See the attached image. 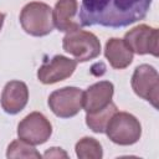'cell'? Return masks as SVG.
I'll list each match as a JSON object with an SVG mask.
<instances>
[{"label": "cell", "mask_w": 159, "mask_h": 159, "mask_svg": "<svg viewBox=\"0 0 159 159\" xmlns=\"http://www.w3.org/2000/svg\"><path fill=\"white\" fill-rule=\"evenodd\" d=\"M117 111H118L117 106L113 102H111L106 108H103L96 113H87L86 114V124L94 133H103L108 120Z\"/></svg>", "instance_id": "cell-14"}, {"label": "cell", "mask_w": 159, "mask_h": 159, "mask_svg": "<svg viewBox=\"0 0 159 159\" xmlns=\"http://www.w3.org/2000/svg\"><path fill=\"white\" fill-rule=\"evenodd\" d=\"M132 88L137 96L150 102L154 108H158L159 96V75L150 65L138 66L132 76Z\"/></svg>", "instance_id": "cell-5"}, {"label": "cell", "mask_w": 159, "mask_h": 159, "mask_svg": "<svg viewBox=\"0 0 159 159\" xmlns=\"http://www.w3.org/2000/svg\"><path fill=\"white\" fill-rule=\"evenodd\" d=\"M104 56L113 68L123 70L128 67L133 61V52L127 46L124 40L113 37L106 43Z\"/></svg>", "instance_id": "cell-13"}, {"label": "cell", "mask_w": 159, "mask_h": 159, "mask_svg": "<svg viewBox=\"0 0 159 159\" xmlns=\"http://www.w3.org/2000/svg\"><path fill=\"white\" fill-rule=\"evenodd\" d=\"M6 157L7 158H30V159L35 158V159H39L42 155L36 150V148L32 144L19 138L9 144Z\"/></svg>", "instance_id": "cell-16"}, {"label": "cell", "mask_w": 159, "mask_h": 159, "mask_svg": "<svg viewBox=\"0 0 159 159\" xmlns=\"http://www.w3.org/2000/svg\"><path fill=\"white\" fill-rule=\"evenodd\" d=\"M104 132L113 143L119 145H132L139 140L142 127L133 114L117 111L108 120Z\"/></svg>", "instance_id": "cell-3"}, {"label": "cell", "mask_w": 159, "mask_h": 159, "mask_svg": "<svg viewBox=\"0 0 159 159\" xmlns=\"http://www.w3.org/2000/svg\"><path fill=\"white\" fill-rule=\"evenodd\" d=\"M77 0H58L52 10L53 25L58 31H71L80 27V24L73 20L77 12Z\"/></svg>", "instance_id": "cell-12"}, {"label": "cell", "mask_w": 159, "mask_h": 159, "mask_svg": "<svg viewBox=\"0 0 159 159\" xmlns=\"http://www.w3.org/2000/svg\"><path fill=\"white\" fill-rule=\"evenodd\" d=\"M152 0H82L78 20L82 26L119 29L143 20Z\"/></svg>", "instance_id": "cell-1"}, {"label": "cell", "mask_w": 159, "mask_h": 159, "mask_svg": "<svg viewBox=\"0 0 159 159\" xmlns=\"http://www.w3.org/2000/svg\"><path fill=\"white\" fill-rule=\"evenodd\" d=\"M83 91L77 87H63L48 97V107L60 118H70L82 109Z\"/></svg>", "instance_id": "cell-6"}, {"label": "cell", "mask_w": 159, "mask_h": 159, "mask_svg": "<svg viewBox=\"0 0 159 159\" xmlns=\"http://www.w3.org/2000/svg\"><path fill=\"white\" fill-rule=\"evenodd\" d=\"M114 92V86L109 81H101L89 86L83 92L82 107L86 113H96L106 108L111 102Z\"/></svg>", "instance_id": "cell-10"}, {"label": "cell", "mask_w": 159, "mask_h": 159, "mask_svg": "<svg viewBox=\"0 0 159 159\" xmlns=\"http://www.w3.org/2000/svg\"><path fill=\"white\" fill-rule=\"evenodd\" d=\"M62 46L63 50L72 55L78 62L93 60L101 53V42L98 37L80 27L67 31L63 37Z\"/></svg>", "instance_id": "cell-2"}, {"label": "cell", "mask_w": 159, "mask_h": 159, "mask_svg": "<svg viewBox=\"0 0 159 159\" xmlns=\"http://www.w3.org/2000/svg\"><path fill=\"white\" fill-rule=\"evenodd\" d=\"M4 20H5V15L2 12H0V30L2 27V24H4Z\"/></svg>", "instance_id": "cell-18"}, {"label": "cell", "mask_w": 159, "mask_h": 159, "mask_svg": "<svg viewBox=\"0 0 159 159\" xmlns=\"http://www.w3.org/2000/svg\"><path fill=\"white\" fill-rule=\"evenodd\" d=\"M76 155L80 159H101L103 150L101 143L91 137H84L76 143Z\"/></svg>", "instance_id": "cell-15"}, {"label": "cell", "mask_w": 159, "mask_h": 159, "mask_svg": "<svg viewBox=\"0 0 159 159\" xmlns=\"http://www.w3.org/2000/svg\"><path fill=\"white\" fill-rule=\"evenodd\" d=\"M52 133V125L50 120L40 112H32L27 114L17 125V135L20 139L39 145L47 142Z\"/></svg>", "instance_id": "cell-7"}, {"label": "cell", "mask_w": 159, "mask_h": 159, "mask_svg": "<svg viewBox=\"0 0 159 159\" xmlns=\"http://www.w3.org/2000/svg\"><path fill=\"white\" fill-rule=\"evenodd\" d=\"M43 157L45 158H67L68 155H67V153L65 152V150H62L61 148H56V147H53V148H50L48 150H46V153L43 154Z\"/></svg>", "instance_id": "cell-17"}, {"label": "cell", "mask_w": 159, "mask_h": 159, "mask_svg": "<svg viewBox=\"0 0 159 159\" xmlns=\"http://www.w3.org/2000/svg\"><path fill=\"white\" fill-rule=\"evenodd\" d=\"M22 29L32 36H46L53 30L52 9L45 2H29L20 12Z\"/></svg>", "instance_id": "cell-4"}, {"label": "cell", "mask_w": 159, "mask_h": 159, "mask_svg": "<svg viewBox=\"0 0 159 159\" xmlns=\"http://www.w3.org/2000/svg\"><path fill=\"white\" fill-rule=\"evenodd\" d=\"M29 101V88L21 81H10L5 84L1 93V107L9 114L21 112Z\"/></svg>", "instance_id": "cell-11"}, {"label": "cell", "mask_w": 159, "mask_h": 159, "mask_svg": "<svg viewBox=\"0 0 159 159\" xmlns=\"http://www.w3.org/2000/svg\"><path fill=\"white\" fill-rule=\"evenodd\" d=\"M158 41V30L144 24L133 27L124 35V42L127 43V46L132 50V52H135L138 55L150 53L157 57L159 55Z\"/></svg>", "instance_id": "cell-8"}, {"label": "cell", "mask_w": 159, "mask_h": 159, "mask_svg": "<svg viewBox=\"0 0 159 159\" xmlns=\"http://www.w3.org/2000/svg\"><path fill=\"white\" fill-rule=\"evenodd\" d=\"M76 67V60H71L62 55H56L39 68L37 78L45 84H52L68 78L75 72Z\"/></svg>", "instance_id": "cell-9"}]
</instances>
